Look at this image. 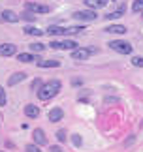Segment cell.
Instances as JSON below:
<instances>
[{"label": "cell", "instance_id": "cell-1", "mask_svg": "<svg viewBox=\"0 0 143 152\" xmlns=\"http://www.w3.org/2000/svg\"><path fill=\"white\" fill-rule=\"evenodd\" d=\"M62 88V83L58 79H53V81H47V83H43L38 88V98L41 102H47V100H51L53 96H57L58 92H60Z\"/></svg>", "mask_w": 143, "mask_h": 152}, {"label": "cell", "instance_id": "cell-2", "mask_svg": "<svg viewBox=\"0 0 143 152\" xmlns=\"http://www.w3.org/2000/svg\"><path fill=\"white\" fill-rule=\"evenodd\" d=\"M107 45H109V49H113L119 55H132V45L128 42H124V39H113Z\"/></svg>", "mask_w": 143, "mask_h": 152}, {"label": "cell", "instance_id": "cell-3", "mask_svg": "<svg viewBox=\"0 0 143 152\" xmlns=\"http://www.w3.org/2000/svg\"><path fill=\"white\" fill-rule=\"evenodd\" d=\"M49 45H51V49H58V51H74V49H77V43L72 42V39H53Z\"/></svg>", "mask_w": 143, "mask_h": 152}, {"label": "cell", "instance_id": "cell-4", "mask_svg": "<svg viewBox=\"0 0 143 152\" xmlns=\"http://www.w3.org/2000/svg\"><path fill=\"white\" fill-rule=\"evenodd\" d=\"M94 53H96L94 47H77V49L72 51V58H74V60H87Z\"/></svg>", "mask_w": 143, "mask_h": 152}, {"label": "cell", "instance_id": "cell-5", "mask_svg": "<svg viewBox=\"0 0 143 152\" xmlns=\"http://www.w3.org/2000/svg\"><path fill=\"white\" fill-rule=\"evenodd\" d=\"M74 17L77 21H83V23H91V21H94L98 17V13H96V10H81V11H75L74 13Z\"/></svg>", "mask_w": 143, "mask_h": 152}, {"label": "cell", "instance_id": "cell-6", "mask_svg": "<svg viewBox=\"0 0 143 152\" xmlns=\"http://www.w3.org/2000/svg\"><path fill=\"white\" fill-rule=\"evenodd\" d=\"M27 10L28 11H32V13L34 15H43V13H49V11H51V8H49V6H45V4H38V2H28L27 4Z\"/></svg>", "mask_w": 143, "mask_h": 152}, {"label": "cell", "instance_id": "cell-7", "mask_svg": "<svg viewBox=\"0 0 143 152\" xmlns=\"http://www.w3.org/2000/svg\"><path fill=\"white\" fill-rule=\"evenodd\" d=\"M45 34H49V36H70V28H64V26L51 25V26H47Z\"/></svg>", "mask_w": 143, "mask_h": 152}, {"label": "cell", "instance_id": "cell-8", "mask_svg": "<svg viewBox=\"0 0 143 152\" xmlns=\"http://www.w3.org/2000/svg\"><path fill=\"white\" fill-rule=\"evenodd\" d=\"M13 55H17V45H13V43L0 45V56H13Z\"/></svg>", "mask_w": 143, "mask_h": 152}, {"label": "cell", "instance_id": "cell-9", "mask_svg": "<svg viewBox=\"0 0 143 152\" xmlns=\"http://www.w3.org/2000/svg\"><path fill=\"white\" fill-rule=\"evenodd\" d=\"M0 17H2V21H6V23H17L21 19V17L17 15L15 11H11V10H4L2 13H0Z\"/></svg>", "mask_w": 143, "mask_h": 152}, {"label": "cell", "instance_id": "cell-10", "mask_svg": "<svg viewBox=\"0 0 143 152\" xmlns=\"http://www.w3.org/2000/svg\"><path fill=\"white\" fill-rule=\"evenodd\" d=\"M25 79H27V73H25V72H15V73L8 79V86H15V85H19L21 81H25Z\"/></svg>", "mask_w": 143, "mask_h": 152}, {"label": "cell", "instance_id": "cell-11", "mask_svg": "<svg viewBox=\"0 0 143 152\" xmlns=\"http://www.w3.org/2000/svg\"><path fill=\"white\" fill-rule=\"evenodd\" d=\"M34 143L36 145H40V147H43V145H47V137H45V133L43 130H34Z\"/></svg>", "mask_w": 143, "mask_h": 152}, {"label": "cell", "instance_id": "cell-12", "mask_svg": "<svg viewBox=\"0 0 143 152\" xmlns=\"http://www.w3.org/2000/svg\"><path fill=\"white\" fill-rule=\"evenodd\" d=\"M107 2H109V0H85V6L91 8V10H100V8H104V6H107Z\"/></svg>", "mask_w": 143, "mask_h": 152}, {"label": "cell", "instance_id": "cell-13", "mask_svg": "<svg viewBox=\"0 0 143 152\" xmlns=\"http://www.w3.org/2000/svg\"><path fill=\"white\" fill-rule=\"evenodd\" d=\"M25 115L28 116V118H38V115H40V109H38V105H32V103L25 105Z\"/></svg>", "mask_w": 143, "mask_h": 152}, {"label": "cell", "instance_id": "cell-14", "mask_svg": "<svg viewBox=\"0 0 143 152\" xmlns=\"http://www.w3.org/2000/svg\"><path fill=\"white\" fill-rule=\"evenodd\" d=\"M62 116H64V111L60 107H55V109H51L49 111V120L51 122H58V120H62Z\"/></svg>", "mask_w": 143, "mask_h": 152}, {"label": "cell", "instance_id": "cell-15", "mask_svg": "<svg viewBox=\"0 0 143 152\" xmlns=\"http://www.w3.org/2000/svg\"><path fill=\"white\" fill-rule=\"evenodd\" d=\"M36 62H38L40 68H58V66H60V62L53 60V58H47V60H40V58H38Z\"/></svg>", "mask_w": 143, "mask_h": 152}, {"label": "cell", "instance_id": "cell-16", "mask_svg": "<svg viewBox=\"0 0 143 152\" xmlns=\"http://www.w3.org/2000/svg\"><path fill=\"white\" fill-rule=\"evenodd\" d=\"M17 60H19V62H25V64H30L34 60H38V58L34 56V53H19V55H17Z\"/></svg>", "mask_w": 143, "mask_h": 152}, {"label": "cell", "instance_id": "cell-17", "mask_svg": "<svg viewBox=\"0 0 143 152\" xmlns=\"http://www.w3.org/2000/svg\"><path fill=\"white\" fill-rule=\"evenodd\" d=\"M124 11H126V8H124V6H119L115 11H111V13H107V15H105V19H109V21L119 19V17H122V15H124Z\"/></svg>", "mask_w": 143, "mask_h": 152}, {"label": "cell", "instance_id": "cell-18", "mask_svg": "<svg viewBox=\"0 0 143 152\" xmlns=\"http://www.w3.org/2000/svg\"><path fill=\"white\" fill-rule=\"evenodd\" d=\"M105 32H109V34H124L126 32V26L124 25H111V26L105 28Z\"/></svg>", "mask_w": 143, "mask_h": 152}, {"label": "cell", "instance_id": "cell-19", "mask_svg": "<svg viewBox=\"0 0 143 152\" xmlns=\"http://www.w3.org/2000/svg\"><path fill=\"white\" fill-rule=\"evenodd\" d=\"M23 30H25V34H28V36H41V34H45V30H40V28H36V26H25Z\"/></svg>", "mask_w": 143, "mask_h": 152}, {"label": "cell", "instance_id": "cell-20", "mask_svg": "<svg viewBox=\"0 0 143 152\" xmlns=\"http://www.w3.org/2000/svg\"><path fill=\"white\" fill-rule=\"evenodd\" d=\"M132 11L134 13H143V0H134L132 2Z\"/></svg>", "mask_w": 143, "mask_h": 152}, {"label": "cell", "instance_id": "cell-21", "mask_svg": "<svg viewBox=\"0 0 143 152\" xmlns=\"http://www.w3.org/2000/svg\"><path fill=\"white\" fill-rule=\"evenodd\" d=\"M30 51L32 53H43L45 51V43H40V42L30 43Z\"/></svg>", "mask_w": 143, "mask_h": 152}, {"label": "cell", "instance_id": "cell-22", "mask_svg": "<svg viewBox=\"0 0 143 152\" xmlns=\"http://www.w3.org/2000/svg\"><path fill=\"white\" fill-rule=\"evenodd\" d=\"M6 103H8V96H6L4 86H0V107H4Z\"/></svg>", "mask_w": 143, "mask_h": 152}, {"label": "cell", "instance_id": "cell-23", "mask_svg": "<svg viewBox=\"0 0 143 152\" xmlns=\"http://www.w3.org/2000/svg\"><path fill=\"white\" fill-rule=\"evenodd\" d=\"M23 19H25V21H28V23H32V21H36V15L32 13V11H25V13H23Z\"/></svg>", "mask_w": 143, "mask_h": 152}, {"label": "cell", "instance_id": "cell-24", "mask_svg": "<svg viewBox=\"0 0 143 152\" xmlns=\"http://www.w3.org/2000/svg\"><path fill=\"white\" fill-rule=\"evenodd\" d=\"M132 64L136 68H143V56H132Z\"/></svg>", "mask_w": 143, "mask_h": 152}, {"label": "cell", "instance_id": "cell-25", "mask_svg": "<svg viewBox=\"0 0 143 152\" xmlns=\"http://www.w3.org/2000/svg\"><path fill=\"white\" fill-rule=\"evenodd\" d=\"M57 139H58L60 143H64V141H66V132H64V130H58V132H57Z\"/></svg>", "mask_w": 143, "mask_h": 152}, {"label": "cell", "instance_id": "cell-26", "mask_svg": "<svg viewBox=\"0 0 143 152\" xmlns=\"http://www.w3.org/2000/svg\"><path fill=\"white\" fill-rule=\"evenodd\" d=\"M27 152H41V150H40V145H36V143H34V145H28V147H27Z\"/></svg>", "mask_w": 143, "mask_h": 152}, {"label": "cell", "instance_id": "cell-27", "mask_svg": "<svg viewBox=\"0 0 143 152\" xmlns=\"http://www.w3.org/2000/svg\"><path fill=\"white\" fill-rule=\"evenodd\" d=\"M72 141H74V145H75V147H79V145H81V137L75 133V135H72Z\"/></svg>", "mask_w": 143, "mask_h": 152}, {"label": "cell", "instance_id": "cell-28", "mask_svg": "<svg viewBox=\"0 0 143 152\" xmlns=\"http://www.w3.org/2000/svg\"><path fill=\"white\" fill-rule=\"evenodd\" d=\"M36 86H38V88H40V86H41V83H40V79H38V81H34V83H32V88H36Z\"/></svg>", "mask_w": 143, "mask_h": 152}, {"label": "cell", "instance_id": "cell-29", "mask_svg": "<svg viewBox=\"0 0 143 152\" xmlns=\"http://www.w3.org/2000/svg\"><path fill=\"white\" fill-rule=\"evenodd\" d=\"M51 152H62L60 147H51Z\"/></svg>", "mask_w": 143, "mask_h": 152}, {"label": "cell", "instance_id": "cell-30", "mask_svg": "<svg viewBox=\"0 0 143 152\" xmlns=\"http://www.w3.org/2000/svg\"><path fill=\"white\" fill-rule=\"evenodd\" d=\"M0 152H2V150H0Z\"/></svg>", "mask_w": 143, "mask_h": 152}]
</instances>
